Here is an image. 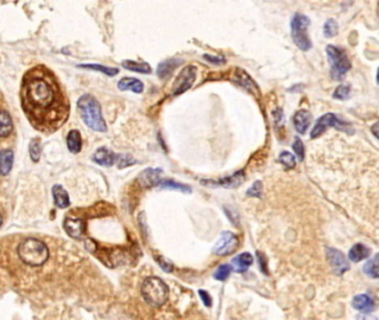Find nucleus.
<instances>
[{
    "label": "nucleus",
    "instance_id": "f257e3e1",
    "mask_svg": "<svg viewBox=\"0 0 379 320\" xmlns=\"http://www.w3.org/2000/svg\"><path fill=\"white\" fill-rule=\"evenodd\" d=\"M20 100L30 125L40 133L57 132L69 117L67 95L57 76L44 65H37L25 73Z\"/></svg>",
    "mask_w": 379,
    "mask_h": 320
},
{
    "label": "nucleus",
    "instance_id": "f03ea898",
    "mask_svg": "<svg viewBox=\"0 0 379 320\" xmlns=\"http://www.w3.org/2000/svg\"><path fill=\"white\" fill-rule=\"evenodd\" d=\"M78 109H79L82 120L89 128L99 133L106 132V122L102 118L100 104L96 100V98L90 95H83L78 100Z\"/></svg>",
    "mask_w": 379,
    "mask_h": 320
},
{
    "label": "nucleus",
    "instance_id": "7ed1b4c3",
    "mask_svg": "<svg viewBox=\"0 0 379 320\" xmlns=\"http://www.w3.org/2000/svg\"><path fill=\"white\" fill-rule=\"evenodd\" d=\"M18 254L26 265L38 267L44 265L49 257L48 248L41 240L28 238L18 247Z\"/></svg>",
    "mask_w": 379,
    "mask_h": 320
},
{
    "label": "nucleus",
    "instance_id": "20e7f679",
    "mask_svg": "<svg viewBox=\"0 0 379 320\" xmlns=\"http://www.w3.org/2000/svg\"><path fill=\"white\" fill-rule=\"evenodd\" d=\"M141 295L145 302L155 308L164 306L168 300V286L158 277H148L141 286Z\"/></svg>",
    "mask_w": 379,
    "mask_h": 320
},
{
    "label": "nucleus",
    "instance_id": "39448f33",
    "mask_svg": "<svg viewBox=\"0 0 379 320\" xmlns=\"http://www.w3.org/2000/svg\"><path fill=\"white\" fill-rule=\"evenodd\" d=\"M310 24V19L303 14H299V12H297L291 18L290 22L292 40L297 47L303 51H308L312 47L310 38L307 35V29H308Z\"/></svg>",
    "mask_w": 379,
    "mask_h": 320
},
{
    "label": "nucleus",
    "instance_id": "423d86ee",
    "mask_svg": "<svg viewBox=\"0 0 379 320\" xmlns=\"http://www.w3.org/2000/svg\"><path fill=\"white\" fill-rule=\"evenodd\" d=\"M326 52H327L332 78L336 80H342V78L351 69V63L347 55L343 49L332 45L327 46Z\"/></svg>",
    "mask_w": 379,
    "mask_h": 320
},
{
    "label": "nucleus",
    "instance_id": "0eeeda50",
    "mask_svg": "<svg viewBox=\"0 0 379 320\" xmlns=\"http://www.w3.org/2000/svg\"><path fill=\"white\" fill-rule=\"evenodd\" d=\"M336 128L338 130H342L347 134L354 133V128L350 126V123L346 122L342 119H339L335 114H325L324 116L320 117L317 120L315 127L311 130L310 137L311 138H317L320 135H323L328 128Z\"/></svg>",
    "mask_w": 379,
    "mask_h": 320
},
{
    "label": "nucleus",
    "instance_id": "6e6552de",
    "mask_svg": "<svg viewBox=\"0 0 379 320\" xmlns=\"http://www.w3.org/2000/svg\"><path fill=\"white\" fill-rule=\"evenodd\" d=\"M196 77H197V68H196V66H193V65H188L176 78L173 95L178 96L186 93L188 89L192 88L194 81L196 80Z\"/></svg>",
    "mask_w": 379,
    "mask_h": 320
},
{
    "label": "nucleus",
    "instance_id": "1a4fd4ad",
    "mask_svg": "<svg viewBox=\"0 0 379 320\" xmlns=\"http://www.w3.org/2000/svg\"><path fill=\"white\" fill-rule=\"evenodd\" d=\"M238 245L239 240L236 234L231 231H223L213 248V252L218 256H229L236 251Z\"/></svg>",
    "mask_w": 379,
    "mask_h": 320
},
{
    "label": "nucleus",
    "instance_id": "9d476101",
    "mask_svg": "<svg viewBox=\"0 0 379 320\" xmlns=\"http://www.w3.org/2000/svg\"><path fill=\"white\" fill-rule=\"evenodd\" d=\"M246 179V175L244 170H239L237 173L233 174L231 176L228 177L220 178L217 180L214 179H202L200 180V184L204 185L205 187L209 188H236L240 186Z\"/></svg>",
    "mask_w": 379,
    "mask_h": 320
},
{
    "label": "nucleus",
    "instance_id": "9b49d317",
    "mask_svg": "<svg viewBox=\"0 0 379 320\" xmlns=\"http://www.w3.org/2000/svg\"><path fill=\"white\" fill-rule=\"evenodd\" d=\"M326 254H327V260L329 265L332 267V269H334L336 275L342 276L343 273L349 270L350 265L342 251L334 249V248H327Z\"/></svg>",
    "mask_w": 379,
    "mask_h": 320
},
{
    "label": "nucleus",
    "instance_id": "f8f14e48",
    "mask_svg": "<svg viewBox=\"0 0 379 320\" xmlns=\"http://www.w3.org/2000/svg\"><path fill=\"white\" fill-rule=\"evenodd\" d=\"M233 79H234L235 82L238 84V86L245 88L246 90L249 91V93H251L252 95L257 96L259 94V88L256 84V82L252 80V78L249 75H248L244 69L237 68L236 70H235Z\"/></svg>",
    "mask_w": 379,
    "mask_h": 320
},
{
    "label": "nucleus",
    "instance_id": "ddd939ff",
    "mask_svg": "<svg viewBox=\"0 0 379 320\" xmlns=\"http://www.w3.org/2000/svg\"><path fill=\"white\" fill-rule=\"evenodd\" d=\"M182 62H184V60L179 59V58H171V59H167L160 62L158 65V67H157V76H158L161 80L168 79V78L172 77L174 71L177 69Z\"/></svg>",
    "mask_w": 379,
    "mask_h": 320
},
{
    "label": "nucleus",
    "instance_id": "4468645a",
    "mask_svg": "<svg viewBox=\"0 0 379 320\" xmlns=\"http://www.w3.org/2000/svg\"><path fill=\"white\" fill-rule=\"evenodd\" d=\"M64 227H65V230H66V232L71 238L80 239L83 236L86 225H85V223L81 219L66 218L65 219Z\"/></svg>",
    "mask_w": 379,
    "mask_h": 320
},
{
    "label": "nucleus",
    "instance_id": "2eb2a0df",
    "mask_svg": "<svg viewBox=\"0 0 379 320\" xmlns=\"http://www.w3.org/2000/svg\"><path fill=\"white\" fill-rule=\"evenodd\" d=\"M311 119H312V117L308 110L302 109V110H299V112H297L295 116H293V119H292L293 126H295L296 130L299 134L304 135L307 132V129H308L310 122H311Z\"/></svg>",
    "mask_w": 379,
    "mask_h": 320
},
{
    "label": "nucleus",
    "instance_id": "dca6fc26",
    "mask_svg": "<svg viewBox=\"0 0 379 320\" xmlns=\"http://www.w3.org/2000/svg\"><path fill=\"white\" fill-rule=\"evenodd\" d=\"M117 156L112 150H108L107 148H100L95 153L93 159L97 164H99L104 167H112L117 161Z\"/></svg>",
    "mask_w": 379,
    "mask_h": 320
},
{
    "label": "nucleus",
    "instance_id": "f3484780",
    "mask_svg": "<svg viewBox=\"0 0 379 320\" xmlns=\"http://www.w3.org/2000/svg\"><path fill=\"white\" fill-rule=\"evenodd\" d=\"M254 258L249 252H243L235 257L231 261V269L236 272H245L252 265Z\"/></svg>",
    "mask_w": 379,
    "mask_h": 320
},
{
    "label": "nucleus",
    "instance_id": "a211bd4d",
    "mask_svg": "<svg viewBox=\"0 0 379 320\" xmlns=\"http://www.w3.org/2000/svg\"><path fill=\"white\" fill-rule=\"evenodd\" d=\"M160 174H161L160 169H152V168L147 169V170L143 172L139 177L141 185L147 188L157 187L159 184V181L161 180Z\"/></svg>",
    "mask_w": 379,
    "mask_h": 320
},
{
    "label": "nucleus",
    "instance_id": "6ab92c4d",
    "mask_svg": "<svg viewBox=\"0 0 379 320\" xmlns=\"http://www.w3.org/2000/svg\"><path fill=\"white\" fill-rule=\"evenodd\" d=\"M351 305L355 309L362 311V312H366V313H369L371 311H374L375 309V302L372 300V298H370L367 295L356 296L354 299H352Z\"/></svg>",
    "mask_w": 379,
    "mask_h": 320
},
{
    "label": "nucleus",
    "instance_id": "aec40b11",
    "mask_svg": "<svg viewBox=\"0 0 379 320\" xmlns=\"http://www.w3.org/2000/svg\"><path fill=\"white\" fill-rule=\"evenodd\" d=\"M371 253V249L364 244H356L352 246L351 249L349 250V259L352 263H359L366 258H368Z\"/></svg>",
    "mask_w": 379,
    "mask_h": 320
},
{
    "label": "nucleus",
    "instance_id": "412c9836",
    "mask_svg": "<svg viewBox=\"0 0 379 320\" xmlns=\"http://www.w3.org/2000/svg\"><path fill=\"white\" fill-rule=\"evenodd\" d=\"M12 162H14V153L8 149L2 150L0 152V175H8L11 170Z\"/></svg>",
    "mask_w": 379,
    "mask_h": 320
},
{
    "label": "nucleus",
    "instance_id": "4be33fe9",
    "mask_svg": "<svg viewBox=\"0 0 379 320\" xmlns=\"http://www.w3.org/2000/svg\"><path fill=\"white\" fill-rule=\"evenodd\" d=\"M52 194H54V199H55V204L57 207L59 208H67L70 205V200H69V196L67 191L60 186V185H56L52 188Z\"/></svg>",
    "mask_w": 379,
    "mask_h": 320
},
{
    "label": "nucleus",
    "instance_id": "5701e85b",
    "mask_svg": "<svg viewBox=\"0 0 379 320\" xmlns=\"http://www.w3.org/2000/svg\"><path fill=\"white\" fill-rule=\"evenodd\" d=\"M120 90H132L136 94H140L143 90V83L136 78H122L118 82Z\"/></svg>",
    "mask_w": 379,
    "mask_h": 320
},
{
    "label": "nucleus",
    "instance_id": "b1692460",
    "mask_svg": "<svg viewBox=\"0 0 379 320\" xmlns=\"http://www.w3.org/2000/svg\"><path fill=\"white\" fill-rule=\"evenodd\" d=\"M67 146L71 153L77 154L80 152L82 141H81V136L78 130H71V132L68 134Z\"/></svg>",
    "mask_w": 379,
    "mask_h": 320
},
{
    "label": "nucleus",
    "instance_id": "393cba45",
    "mask_svg": "<svg viewBox=\"0 0 379 320\" xmlns=\"http://www.w3.org/2000/svg\"><path fill=\"white\" fill-rule=\"evenodd\" d=\"M122 67L128 70L136 71L139 74H150L152 73V67L147 62H137L133 60H125L122 62Z\"/></svg>",
    "mask_w": 379,
    "mask_h": 320
},
{
    "label": "nucleus",
    "instance_id": "a878e982",
    "mask_svg": "<svg viewBox=\"0 0 379 320\" xmlns=\"http://www.w3.org/2000/svg\"><path fill=\"white\" fill-rule=\"evenodd\" d=\"M157 187H160L164 189H172V190H178V191L185 193V194L192 193V188L189 186L179 184V182H175L174 180H171V179H161Z\"/></svg>",
    "mask_w": 379,
    "mask_h": 320
},
{
    "label": "nucleus",
    "instance_id": "bb28decb",
    "mask_svg": "<svg viewBox=\"0 0 379 320\" xmlns=\"http://www.w3.org/2000/svg\"><path fill=\"white\" fill-rule=\"evenodd\" d=\"M12 132V121L7 112H0V137H8Z\"/></svg>",
    "mask_w": 379,
    "mask_h": 320
},
{
    "label": "nucleus",
    "instance_id": "cd10ccee",
    "mask_svg": "<svg viewBox=\"0 0 379 320\" xmlns=\"http://www.w3.org/2000/svg\"><path fill=\"white\" fill-rule=\"evenodd\" d=\"M364 272L371 278H378V254L369 259L364 266Z\"/></svg>",
    "mask_w": 379,
    "mask_h": 320
},
{
    "label": "nucleus",
    "instance_id": "c85d7f7f",
    "mask_svg": "<svg viewBox=\"0 0 379 320\" xmlns=\"http://www.w3.org/2000/svg\"><path fill=\"white\" fill-rule=\"evenodd\" d=\"M324 35L326 38H332L338 35L339 32V25L335 19L329 18L324 24Z\"/></svg>",
    "mask_w": 379,
    "mask_h": 320
},
{
    "label": "nucleus",
    "instance_id": "c756f323",
    "mask_svg": "<svg viewBox=\"0 0 379 320\" xmlns=\"http://www.w3.org/2000/svg\"><path fill=\"white\" fill-rule=\"evenodd\" d=\"M279 161L288 169H292L296 167V158L295 156L288 152H283L279 155Z\"/></svg>",
    "mask_w": 379,
    "mask_h": 320
},
{
    "label": "nucleus",
    "instance_id": "7c9ffc66",
    "mask_svg": "<svg viewBox=\"0 0 379 320\" xmlns=\"http://www.w3.org/2000/svg\"><path fill=\"white\" fill-rule=\"evenodd\" d=\"M231 272V266L229 265H221L219 266L217 270L214 273V278L216 280H220V282H224L228 277H229Z\"/></svg>",
    "mask_w": 379,
    "mask_h": 320
},
{
    "label": "nucleus",
    "instance_id": "2f4dec72",
    "mask_svg": "<svg viewBox=\"0 0 379 320\" xmlns=\"http://www.w3.org/2000/svg\"><path fill=\"white\" fill-rule=\"evenodd\" d=\"M332 96H334V98H336V99H341V100L348 99L350 96V87L348 86V84H341V86H338L336 88Z\"/></svg>",
    "mask_w": 379,
    "mask_h": 320
},
{
    "label": "nucleus",
    "instance_id": "473e14b6",
    "mask_svg": "<svg viewBox=\"0 0 379 320\" xmlns=\"http://www.w3.org/2000/svg\"><path fill=\"white\" fill-rule=\"evenodd\" d=\"M82 68H88V69H95V70H98V71H101V73L106 74L108 76H115L119 73V70L117 68H109V67H103V66H99V65H82V66H80Z\"/></svg>",
    "mask_w": 379,
    "mask_h": 320
},
{
    "label": "nucleus",
    "instance_id": "72a5a7b5",
    "mask_svg": "<svg viewBox=\"0 0 379 320\" xmlns=\"http://www.w3.org/2000/svg\"><path fill=\"white\" fill-rule=\"evenodd\" d=\"M29 153H30V158L32 159V161H35V162L38 161L39 158H40V155H41L40 143H39L36 140H32L30 142V146H29Z\"/></svg>",
    "mask_w": 379,
    "mask_h": 320
},
{
    "label": "nucleus",
    "instance_id": "f704fd0d",
    "mask_svg": "<svg viewBox=\"0 0 379 320\" xmlns=\"http://www.w3.org/2000/svg\"><path fill=\"white\" fill-rule=\"evenodd\" d=\"M292 149H293V152H295L299 161H303L304 156H305V147H304L302 139H299L298 137H296L295 142L292 143Z\"/></svg>",
    "mask_w": 379,
    "mask_h": 320
},
{
    "label": "nucleus",
    "instance_id": "c9c22d12",
    "mask_svg": "<svg viewBox=\"0 0 379 320\" xmlns=\"http://www.w3.org/2000/svg\"><path fill=\"white\" fill-rule=\"evenodd\" d=\"M261 191H263V185H261V181H255L254 185L248 189L247 190V196L249 197H261Z\"/></svg>",
    "mask_w": 379,
    "mask_h": 320
},
{
    "label": "nucleus",
    "instance_id": "e433bc0d",
    "mask_svg": "<svg viewBox=\"0 0 379 320\" xmlns=\"http://www.w3.org/2000/svg\"><path fill=\"white\" fill-rule=\"evenodd\" d=\"M204 58L208 62H212V63L216 65V66H221V65L226 63V58L223 55H220V56L204 55Z\"/></svg>",
    "mask_w": 379,
    "mask_h": 320
},
{
    "label": "nucleus",
    "instance_id": "4c0bfd02",
    "mask_svg": "<svg viewBox=\"0 0 379 320\" xmlns=\"http://www.w3.org/2000/svg\"><path fill=\"white\" fill-rule=\"evenodd\" d=\"M117 161L119 162V168L135 164V160L129 156H118L117 157Z\"/></svg>",
    "mask_w": 379,
    "mask_h": 320
},
{
    "label": "nucleus",
    "instance_id": "58836bf2",
    "mask_svg": "<svg viewBox=\"0 0 379 320\" xmlns=\"http://www.w3.org/2000/svg\"><path fill=\"white\" fill-rule=\"evenodd\" d=\"M156 260L158 261V264H159V266L162 268V270H165L166 272L173 271L174 267H173V265L171 263H169V261H167L164 258H156Z\"/></svg>",
    "mask_w": 379,
    "mask_h": 320
},
{
    "label": "nucleus",
    "instance_id": "ea45409f",
    "mask_svg": "<svg viewBox=\"0 0 379 320\" xmlns=\"http://www.w3.org/2000/svg\"><path fill=\"white\" fill-rule=\"evenodd\" d=\"M198 292H199V297L201 298L204 305L206 307H210L212 306V303H213V300H212V297L208 295V292L205 291V290H199Z\"/></svg>",
    "mask_w": 379,
    "mask_h": 320
},
{
    "label": "nucleus",
    "instance_id": "a19ab883",
    "mask_svg": "<svg viewBox=\"0 0 379 320\" xmlns=\"http://www.w3.org/2000/svg\"><path fill=\"white\" fill-rule=\"evenodd\" d=\"M257 256H258V261H259V266H260V269L263 272H265L267 275V270H266V263H265V257L261 254L260 252H257Z\"/></svg>",
    "mask_w": 379,
    "mask_h": 320
},
{
    "label": "nucleus",
    "instance_id": "79ce46f5",
    "mask_svg": "<svg viewBox=\"0 0 379 320\" xmlns=\"http://www.w3.org/2000/svg\"><path fill=\"white\" fill-rule=\"evenodd\" d=\"M378 127V123H375V126H374V128H372V130H374V135L377 137V130H376V128Z\"/></svg>",
    "mask_w": 379,
    "mask_h": 320
},
{
    "label": "nucleus",
    "instance_id": "37998d69",
    "mask_svg": "<svg viewBox=\"0 0 379 320\" xmlns=\"http://www.w3.org/2000/svg\"><path fill=\"white\" fill-rule=\"evenodd\" d=\"M2 224H3V217H2V215H0V226H2Z\"/></svg>",
    "mask_w": 379,
    "mask_h": 320
}]
</instances>
